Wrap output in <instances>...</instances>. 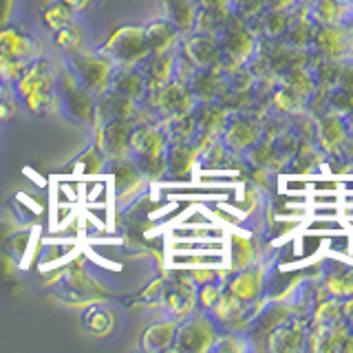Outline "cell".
<instances>
[{
    "label": "cell",
    "instance_id": "9",
    "mask_svg": "<svg viewBox=\"0 0 353 353\" xmlns=\"http://www.w3.org/2000/svg\"><path fill=\"white\" fill-rule=\"evenodd\" d=\"M143 44H146V36H143V31L126 27V29H121L119 33H115V38L110 40V44H108V51H113L117 58L130 60V53L135 49H143Z\"/></svg>",
    "mask_w": 353,
    "mask_h": 353
},
{
    "label": "cell",
    "instance_id": "31",
    "mask_svg": "<svg viewBox=\"0 0 353 353\" xmlns=\"http://www.w3.org/2000/svg\"><path fill=\"white\" fill-rule=\"evenodd\" d=\"M351 3H353V0H351Z\"/></svg>",
    "mask_w": 353,
    "mask_h": 353
},
{
    "label": "cell",
    "instance_id": "18",
    "mask_svg": "<svg viewBox=\"0 0 353 353\" xmlns=\"http://www.w3.org/2000/svg\"><path fill=\"white\" fill-rule=\"evenodd\" d=\"M71 20H73V9L66 7L62 0H60V3L51 5L47 11H44V25H47L49 29H53V31H58L64 25H69Z\"/></svg>",
    "mask_w": 353,
    "mask_h": 353
},
{
    "label": "cell",
    "instance_id": "5",
    "mask_svg": "<svg viewBox=\"0 0 353 353\" xmlns=\"http://www.w3.org/2000/svg\"><path fill=\"white\" fill-rule=\"evenodd\" d=\"M0 55L9 60H27L33 55V42L18 29L0 31Z\"/></svg>",
    "mask_w": 353,
    "mask_h": 353
},
{
    "label": "cell",
    "instance_id": "3",
    "mask_svg": "<svg viewBox=\"0 0 353 353\" xmlns=\"http://www.w3.org/2000/svg\"><path fill=\"white\" fill-rule=\"evenodd\" d=\"M316 137L320 148L325 152H336L347 143L349 139V130H347V121L342 119L338 113H327L318 119L316 124Z\"/></svg>",
    "mask_w": 353,
    "mask_h": 353
},
{
    "label": "cell",
    "instance_id": "28",
    "mask_svg": "<svg viewBox=\"0 0 353 353\" xmlns=\"http://www.w3.org/2000/svg\"><path fill=\"white\" fill-rule=\"evenodd\" d=\"M347 130H349V135L353 137V110H349V119H347Z\"/></svg>",
    "mask_w": 353,
    "mask_h": 353
},
{
    "label": "cell",
    "instance_id": "21",
    "mask_svg": "<svg viewBox=\"0 0 353 353\" xmlns=\"http://www.w3.org/2000/svg\"><path fill=\"white\" fill-rule=\"evenodd\" d=\"M16 93L5 80V84H0V121H9L16 115Z\"/></svg>",
    "mask_w": 353,
    "mask_h": 353
},
{
    "label": "cell",
    "instance_id": "11",
    "mask_svg": "<svg viewBox=\"0 0 353 353\" xmlns=\"http://www.w3.org/2000/svg\"><path fill=\"white\" fill-rule=\"evenodd\" d=\"M256 139H259V126H254V121H234L225 130V143L234 150L254 146Z\"/></svg>",
    "mask_w": 353,
    "mask_h": 353
},
{
    "label": "cell",
    "instance_id": "29",
    "mask_svg": "<svg viewBox=\"0 0 353 353\" xmlns=\"http://www.w3.org/2000/svg\"><path fill=\"white\" fill-rule=\"evenodd\" d=\"M301 3H305V5H314L316 0H301Z\"/></svg>",
    "mask_w": 353,
    "mask_h": 353
},
{
    "label": "cell",
    "instance_id": "15",
    "mask_svg": "<svg viewBox=\"0 0 353 353\" xmlns=\"http://www.w3.org/2000/svg\"><path fill=\"white\" fill-rule=\"evenodd\" d=\"M82 40H84V33L80 31V27L73 25V20L69 22V25H64L62 29L55 31V44L64 51L75 53L82 47Z\"/></svg>",
    "mask_w": 353,
    "mask_h": 353
},
{
    "label": "cell",
    "instance_id": "23",
    "mask_svg": "<svg viewBox=\"0 0 353 353\" xmlns=\"http://www.w3.org/2000/svg\"><path fill=\"white\" fill-rule=\"evenodd\" d=\"M219 296H221V287L214 283H205V285H201V290L196 292V301L205 309H212L219 301Z\"/></svg>",
    "mask_w": 353,
    "mask_h": 353
},
{
    "label": "cell",
    "instance_id": "19",
    "mask_svg": "<svg viewBox=\"0 0 353 353\" xmlns=\"http://www.w3.org/2000/svg\"><path fill=\"white\" fill-rule=\"evenodd\" d=\"M252 261H254V245L248 239H241V236L232 239V263H234V268L245 270V268H250Z\"/></svg>",
    "mask_w": 353,
    "mask_h": 353
},
{
    "label": "cell",
    "instance_id": "20",
    "mask_svg": "<svg viewBox=\"0 0 353 353\" xmlns=\"http://www.w3.org/2000/svg\"><path fill=\"white\" fill-rule=\"evenodd\" d=\"M338 318H342V303L340 301L331 298V301L318 303L316 314H314V323L329 325V323H334V320H338Z\"/></svg>",
    "mask_w": 353,
    "mask_h": 353
},
{
    "label": "cell",
    "instance_id": "8",
    "mask_svg": "<svg viewBox=\"0 0 353 353\" xmlns=\"http://www.w3.org/2000/svg\"><path fill=\"white\" fill-rule=\"evenodd\" d=\"M261 281H263V270H256V272L243 270L236 279L230 283V294L236 296L239 301H243V303H252L254 298L259 296L261 287H263Z\"/></svg>",
    "mask_w": 353,
    "mask_h": 353
},
{
    "label": "cell",
    "instance_id": "27",
    "mask_svg": "<svg viewBox=\"0 0 353 353\" xmlns=\"http://www.w3.org/2000/svg\"><path fill=\"white\" fill-rule=\"evenodd\" d=\"M208 9H223L228 5V0H201Z\"/></svg>",
    "mask_w": 353,
    "mask_h": 353
},
{
    "label": "cell",
    "instance_id": "4",
    "mask_svg": "<svg viewBox=\"0 0 353 353\" xmlns=\"http://www.w3.org/2000/svg\"><path fill=\"white\" fill-rule=\"evenodd\" d=\"M196 301V290L192 283H174L163 292V305L168 314L174 316V320H181L192 312Z\"/></svg>",
    "mask_w": 353,
    "mask_h": 353
},
{
    "label": "cell",
    "instance_id": "6",
    "mask_svg": "<svg viewBox=\"0 0 353 353\" xmlns=\"http://www.w3.org/2000/svg\"><path fill=\"white\" fill-rule=\"evenodd\" d=\"M305 327L301 323H285L281 327H276L270 336V349L272 351H298L305 347Z\"/></svg>",
    "mask_w": 353,
    "mask_h": 353
},
{
    "label": "cell",
    "instance_id": "26",
    "mask_svg": "<svg viewBox=\"0 0 353 353\" xmlns=\"http://www.w3.org/2000/svg\"><path fill=\"white\" fill-rule=\"evenodd\" d=\"M62 3H64L66 7H71L73 11H80V9H86L91 0H62Z\"/></svg>",
    "mask_w": 353,
    "mask_h": 353
},
{
    "label": "cell",
    "instance_id": "24",
    "mask_svg": "<svg viewBox=\"0 0 353 353\" xmlns=\"http://www.w3.org/2000/svg\"><path fill=\"white\" fill-rule=\"evenodd\" d=\"M340 88L345 93H349L351 97H353V66H349V69H345L342 71V75H340Z\"/></svg>",
    "mask_w": 353,
    "mask_h": 353
},
{
    "label": "cell",
    "instance_id": "7",
    "mask_svg": "<svg viewBox=\"0 0 353 353\" xmlns=\"http://www.w3.org/2000/svg\"><path fill=\"white\" fill-rule=\"evenodd\" d=\"M176 334V320H161L146 329L141 338V347L146 351H165L172 349V340Z\"/></svg>",
    "mask_w": 353,
    "mask_h": 353
},
{
    "label": "cell",
    "instance_id": "17",
    "mask_svg": "<svg viewBox=\"0 0 353 353\" xmlns=\"http://www.w3.org/2000/svg\"><path fill=\"white\" fill-rule=\"evenodd\" d=\"M252 47H254V42L250 38V33H241V31L228 33V55L232 60L243 62L252 53Z\"/></svg>",
    "mask_w": 353,
    "mask_h": 353
},
{
    "label": "cell",
    "instance_id": "2",
    "mask_svg": "<svg viewBox=\"0 0 353 353\" xmlns=\"http://www.w3.org/2000/svg\"><path fill=\"white\" fill-rule=\"evenodd\" d=\"M314 44L325 60H342L353 49V29L345 25H323L314 33Z\"/></svg>",
    "mask_w": 353,
    "mask_h": 353
},
{
    "label": "cell",
    "instance_id": "25",
    "mask_svg": "<svg viewBox=\"0 0 353 353\" xmlns=\"http://www.w3.org/2000/svg\"><path fill=\"white\" fill-rule=\"evenodd\" d=\"M263 3H268L270 9H285L287 11V7L294 5V0H263Z\"/></svg>",
    "mask_w": 353,
    "mask_h": 353
},
{
    "label": "cell",
    "instance_id": "22",
    "mask_svg": "<svg viewBox=\"0 0 353 353\" xmlns=\"http://www.w3.org/2000/svg\"><path fill=\"white\" fill-rule=\"evenodd\" d=\"M263 27H265V33L272 38L276 36H281V33L285 31L287 27V14H285V9H272L268 18L263 20Z\"/></svg>",
    "mask_w": 353,
    "mask_h": 353
},
{
    "label": "cell",
    "instance_id": "13",
    "mask_svg": "<svg viewBox=\"0 0 353 353\" xmlns=\"http://www.w3.org/2000/svg\"><path fill=\"white\" fill-rule=\"evenodd\" d=\"M285 88L287 91H292L296 97H309L314 93V88H316V82H314V75L309 73L307 69H292V73L285 77Z\"/></svg>",
    "mask_w": 353,
    "mask_h": 353
},
{
    "label": "cell",
    "instance_id": "10",
    "mask_svg": "<svg viewBox=\"0 0 353 353\" xmlns=\"http://www.w3.org/2000/svg\"><path fill=\"white\" fill-rule=\"evenodd\" d=\"M82 323H84V329L91 331V334L97 338H104L115 327L113 314H110L106 307H99V305H91L86 309L82 316Z\"/></svg>",
    "mask_w": 353,
    "mask_h": 353
},
{
    "label": "cell",
    "instance_id": "14",
    "mask_svg": "<svg viewBox=\"0 0 353 353\" xmlns=\"http://www.w3.org/2000/svg\"><path fill=\"white\" fill-rule=\"evenodd\" d=\"M325 290L334 298H345L353 294V272H340V274H329L325 279Z\"/></svg>",
    "mask_w": 353,
    "mask_h": 353
},
{
    "label": "cell",
    "instance_id": "30",
    "mask_svg": "<svg viewBox=\"0 0 353 353\" xmlns=\"http://www.w3.org/2000/svg\"><path fill=\"white\" fill-rule=\"evenodd\" d=\"M351 318V331H353V316H349Z\"/></svg>",
    "mask_w": 353,
    "mask_h": 353
},
{
    "label": "cell",
    "instance_id": "16",
    "mask_svg": "<svg viewBox=\"0 0 353 353\" xmlns=\"http://www.w3.org/2000/svg\"><path fill=\"white\" fill-rule=\"evenodd\" d=\"M190 58L192 62L196 64H210L212 60H216V47H214V42L210 40V38H203V36H196L190 40Z\"/></svg>",
    "mask_w": 353,
    "mask_h": 353
},
{
    "label": "cell",
    "instance_id": "12",
    "mask_svg": "<svg viewBox=\"0 0 353 353\" xmlns=\"http://www.w3.org/2000/svg\"><path fill=\"white\" fill-rule=\"evenodd\" d=\"M347 5H342V0H316L312 9V18L318 25H338L345 16Z\"/></svg>",
    "mask_w": 353,
    "mask_h": 353
},
{
    "label": "cell",
    "instance_id": "1",
    "mask_svg": "<svg viewBox=\"0 0 353 353\" xmlns=\"http://www.w3.org/2000/svg\"><path fill=\"white\" fill-rule=\"evenodd\" d=\"M214 340H216V327L212 320H208L203 316H192L181 327L176 325L172 349L205 351L210 347H214Z\"/></svg>",
    "mask_w": 353,
    "mask_h": 353
}]
</instances>
